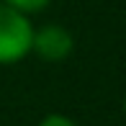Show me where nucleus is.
Instances as JSON below:
<instances>
[{
  "instance_id": "obj_1",
  "label": "nucleus",
  "mask_w": 126,
  "mask_h": 126,
  "mask_svg": "<svg viewBox=\"0 0 126 126\" xmlns=\"http://www.w3.org/2000/svg\"><path fill=\"white\" fill-rule=\"evenodd\" d=\"M33 28L26 13L0 3V64L21 62L31 51Z\"/></svg>"
},
{
  "instance_id": "obj_2",
  "label": "nucleus",
  "mask_w": 126,
  "mask_h": 126,
  "mask_svg": "<svg viewBox=\"0 0 126 126\" xmlns=\"http://www.w3.org/2000/svg\"><path fill=\"white\" fill-rule=\"evenodd\" d=\"M31 49L47 62H62L72 51V36L62 26H44L39 31H33Z\"/></svg>"
},
{
  "instance_id": "obj_4",
  "label": "nucleus",
  "mask_w": 126,
  "mask_h": 126,
  "mask_svg": "<svg viewBox=\"0 0 126 126\" xmlns=\"http://www.w3.org/2000/svg\"><path fill=\"white\" fill-rule=\"evenodd\" d=\"M39 126H75L70 121L67 116H59V113H51V116H47V118H41V124Z\"/></svg>"
},
{
  "instance_id": "obj_3",
  "label": "nucleus",
  "mask_w": 126,
  "mask_h": 126,
  "mask_svg": "<svg viewBox=\"0 0 126 126\" xmlns=\"http://www.w3.org/2000/svg\"><path fill=\"white\" fill-rule=\"evenodd\" d=\"M3 3L21 10V13H39V10H44L49 5V0H3Z\"/></svg>"
},
{
  "instance_id": "obj_5",
  "label": "nucleus",
  "mask_w": 126,
  "mask_h": 126,
  "mask_svg": "<svg viewBox=\"0 0 126 126\" xmlns=\"http://www.w3.org/2000/svg\"><path fill=\"white\" fill-rule=\"evenodd\" d=\"M124 113H126V100H124Z\"/></svg>"
}]
</instances>
